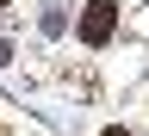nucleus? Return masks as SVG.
Instances as JSON below:
<instances>
[{"mask_svg":"<svg viewBox=\"0 0 149 136\" xmlns=\"http://www.w3.org/2000/svg\"><path fill=\"white\" fill-rule=\"evenodd\" d=\"M112 31H118V0H87V12H81V43L100 50V43H112Z\"/></svg>","mask_w":149,"mask_h":136,"instance_id":"nucleus-1","label":"nucleus"},{"mask_svg":"<svg viewBox=\"0 0 149 136\" xmlns=\"http://www.w3.org/2000/svg\"><path fill=\"white\" fill-rule=\"evenodd\" d=\"M6 56H13V43H6V37H0V62H6Z\"/></svg>","mask_w":149,"mask_h":136,"instance_id":"nucleus-2","label":"nucleus"},{"mask_svg":"<svg viewBox=\"0 0 149 136\" xmlns=\"http://www.w3.org/2000/svg\"><path fill=\"white\" fill-rule=\"evenodd\" d=\"M106 136H130V130H106Z\"/></svg>","mask_w":149,"mask_h":136,"instance_id":"nucleus-3","label":"nucleus"},{"mask_svg":"<svg viewBox=\"0 0 149 136\" xmlns=\"http://www.w3.org/2000/svg\"><path fill=\"white\" fill-rule=\"evenodd\" d=\"M0 6H13V0H0Z\"/></svg>","mask_w":149,"mask_h":136,"instance_id":"nucleus-4","label":"nucleus"}]
</instances>
